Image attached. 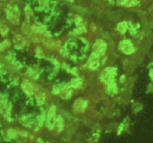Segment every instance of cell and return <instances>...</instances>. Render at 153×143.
<instances>
[{
	"mask_svg": "<svg viewBox=\"0 0 153 143\" xmlns=\"http://www.w3.org/2000/svg\"><path fill=\"white\" fill-rule=\"evenodd\" d=\"M120 49L126 54H131L134 51L132 44L128 40H123L121 42L120 44Z\"/></svg>",
	"mask_w": 153,
	"mask_h": 143,
	"instance_id": "6da1fadb",
	"label": "cell"
},
{
	"mask_svg": "<svg viewBox=\"0 0 153 143\" xmlns=\"http://www.w3.org/2000/svg\"><path fill=\"white\" fill-rule=\"evenodd\" d=\"M7 17L12 23H18L19 20V13L16 9H11L7 12Z\"/></svg>",
	"mask_w": 153,
	"mask_h": 143,
	"instance_id": "7a4b0ae2",
	"label": "cell"
},
{
	"mask_svg": "<svg viewBox=\"0 0 153 143\" xmlns=\"http://www.w3.org/2000/svg\"><path fill=\"white\" fill-rule=\"evenodd\" d=\"M44 45L48 48V49L56 50V49L60 48V46H61V43H60L59 40H47V41H46V43H44Z\"/></svg>",
	"mask_w": 153,
	"mask_h": 143,
	"instance_id": "3957f363",
	"label": "cell"
},
{
	"mask_svg": "<svg viewBox=\"0 0 153 143\" xmlns=\"http://www.w3.org/2000/svg\"><path fill=\"white\" fill-rule=\"evenodd\" d=\"M22 88L24 91L27 93L28 94H33V86L31 85V82L28 80H25L22 85Z\"/></svg>",
	"mask_w": 153,
	"mask_h": 143,
	"instance_id": "277c9868",
	"label": "cell"
},
{
	"mask_svg": "<svg viewBox=\"0 0 153 143\" xmlns=\"http://www.w3.org/2000/svg\"><path fill=\"white\" fill-rule=\"evenodd\" d=\"M8 33V27L3 21H0V34L2 36L7 35Z\"/></svg>",
	"mask_w": 153,
	"mask_h": 143,
	"instance_id": "5b68a950",
	"label": "cell"
},
{
	"mask_svg": "<svg viewBox=\"0 0 153 143\" xmlns=\"http://www.w3.org/2000/svg\"><path fill=\"white\" fill-rule=\"evenodd\" d=\"M13 41H14L15 43H16L17 46H22L25 43V39H24L21 35L15 36L14 38H13Z\"/></svg>",
	"mask_w": 153,
	"mask_h": 143,
	"instance_id": "8992f818",
	"label": "cell"
},
{
	"mask_svg": "<svg viewBox=\"0 0 153 143\" xmlns=\"http://www.w3.org/2000/svg\"><path fill=\"white\" fill-rule=\"evenodd\" d=\"M127 24L126 22H121V23L118 24L117 25V29L120 31L121 33H125L127 29Z\"/></svg>",
	"mask_w": 153,
	"mask_h": 143,
	"instance_id": "52a82bcc",
	"label": "cell"
},
{
	"mask_svg": "<svg viewBox=\"0 0 153 143\" xmlns=\"http://www.w3.org/2000/svg\"><path fill=\"white\" fill-rule=\"evenodd\" d=\"M57 123H58V129L59 131H61L64 128V122H63V118L61 115H58L57 118Z\"/></svg>",
	"mask_w": 153,
	"mask_h": 143,
	"instance_id": "ba28073f",
	"label": "cell"
},
{
	"mask_svg": "<svg viewBox=\"0 0 153 143\" xmlns=\"http://www.w3.org/2000/svg\"><path fill=\"white\" fill-rule=\"evenodd\" d=\"M6 110H7V105H6V102L4 100H0V112L2 114L5 113Z\"/></svg>",
	"mask_w": 153,
	"mask_h": 143,
	"instance_id": "9c48e42d",
	"label": "cell"
},
{
	"mask_svg": "<svg viewBox=\"0 0 153 143\" xmlns=\"http://www.w3.org/2000/svg\"><path fill=\"white\" fill-rule=\"evenodd\" d=\"M22 31H23L25 34H28V35H30V31H31V29H30L28 23H26V22H24V23L22 24Z\"/></svg>",
	"mask_w": 153,
	"mask_h": 143,
	"instance_id": "30bf717a",
	"label": "cell"
},
{
	"mask_svg": "<svg viewBox=\"0 0 153 143\" xmlns=\"http://www.w3.org/2000/svg\"><path fill=\"white\" fill-rule=\"evenodd\" d=\"M98 67H99V61H92V62H91L89 65V67L91 69H92V70H95V69H97Z\"/></svg>",
	"mask_w": 153,
	"mask_h": 143,
	"instance_id": "8fae6325",
	"label": "cell"
},
{
	"mask_svg": "<svg viewBox=\"0 0 153 143\" xmlns=\"http://www.w3.org/2000/svg\"><path fill=\"white\" fill-rule=\"evenodd\" d=\"M8 46H10V43L7 40H4L2 43H0V50H4L6 47H7Z\"/></svg>",
	"mask_w": 153,
	"mask_h": 143,
	"instance_id": "7c38bea8",
	"label": "cell"
},
{
	"mask_svg": "<svg viewBox=\"0 0 153 143\" xmlns=\"http://www.w3.org/2000/svg\"><path fill=\"white\" fill-rule=\"evenodd\" d=\"M31 30L33 31V32H35V33H41L42 32V30L40 29L39 27L35 26V25H34V26L31 27Z\"/></svg>",
	"mask_w": 153,
	"mask_h": 143,
	"instance_id": "4fadbf2b",
	"label": "cell"
},
{
	"mask_svg": "<svg viewBox=\"0 0 153 143\" xmlns=\"http://www.w3.org/2000/svg\"><path fill=\"white\" fill-rule=\"evenodd\" d=\"M81 83H82V82H81V80H79V79H76V81H75L74 82H73V86L74 87V88H77L79 85H81Z\"/></svg>",
	"mask_w": 153,
	"mask_h": 143,
	"instance_id": "5bb4252c",
	"label": "cell"
}]
</instances>
